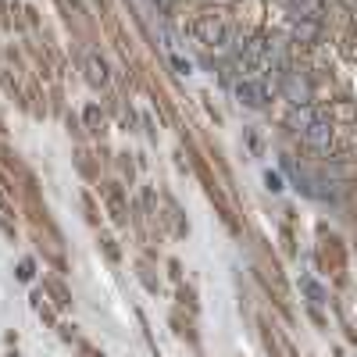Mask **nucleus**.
<instances>
[{"instance_id":"nucleus-1","label":"nucleus","mask_w":357,"mask_h":357,"mask_svg":"<svg viewBox=\"0 0 357 357\" xmlns=\"http://www.w3.org/2000/svg\"><path fill=\"white\" fill-rule=\"evenodd\" d=\"M286 122H289V129H293V132H301V136H304L311 126H318V122H321V114H318V107H311V104H293V111H289Z\"/></svg>"},{"instance_id":"nucleus-2","label":"nucleus","mask_w":357,"mask_h":357,"mask_svg":"<svg viewBox=\"0 0 357 357\" xmlns=\"http://www.w3.org/2000/svg\"><path fill=\"white\" fill-rule=\"evenodd\" d=\"M304 143L314 146V151H329V146H333V126H329V122L311 126V129L304 132Z\"/></svg>"},{"instance_id":"nucleus-3","label":"nucleus","mask_w":357,"mask_h":357,"mask_svg":"<svg viewBox=\"0 0 357 357\" xmlns=\"http://www.w3.org/2000/svg\"><path fill=\"white\" fill-rule=\"evenodd\" d=\"M236 93H240V100L247 107H264V100H268L264 86H257V82H240V86H236Z\"/></svg>"},{"instance_id":"nucleus-4","label":"nucleus","mask_w":357,"mask_h":357,"mask_svg":"<svg viewBox=\"0 0 357 357\" xmlns=\"http://www.w3.org/2000/svg\"><path fill=\"white\" fill-rule=\"evenodd\" d=\"M282 93H286L293 104H307V82H304V79H296V75L289 72L286 82H282Z\"/></svg>"},{"instance_id":"nucleus-5","label":"nucleus","mask_w":357,"mask_h":357,"mask_svg":"<svg viewBox=\"0 0 357 357\" xmlns=\"http://www.w3.org/2000/svg\"><path fill=\"white\" fill-rule=\"evenodd\" d=\"M304 289H307V296H311V304H325V293H321V286H318V282L304 279Z\"/></svg>"},{"instance_id":"nucleus-6","label":"nucleus","mask_w":357,"mask_h":357,"mask_svg":"<svg viewBox=\"0 0 357 357\" xmlns=\"http://www.w3.org/2000/svg\"><path fill=\"white\" fill-rule=\"evenodd\" d=\"M18 275H22V279H33V261H22V264H18Z\"/></svg>"},{"instance_id":"nucleus-7","label":"nucleus","mask_w":357,"mask_h":357,"mask_svg":"<svg viewBox=\"0 0 357 357\" xmlns=\"http://www.w3.org/2000/svg\"><path fill=\"white\" fill-rule=\"evenodd\" d=\"M82 354H86V357H104V354H97L93 347H82Z\"/></svg>"}]
</instances>
